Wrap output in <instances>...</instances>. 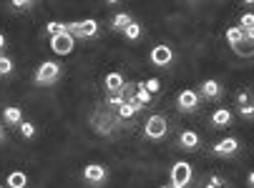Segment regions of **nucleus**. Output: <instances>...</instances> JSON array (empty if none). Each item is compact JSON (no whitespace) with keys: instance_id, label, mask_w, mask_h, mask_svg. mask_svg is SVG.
Wrapping results in <instances>:
<instances>
[{"instance_id":"obj_1","label":"nucleus","mask_w":254,"mask_h":188,"mask_svg":"<svg viewBox=\"0 0 254 188\" xmlns=\"http://www.w3.org/2000/svg\"><path fill=\"white\" fill-rule=\"evenodd\" d=\"M61 78V65L58 63H53V60H46L38 70H35V83L38 86H53L56 81Z\"/></svg>"},{"instance_id":"obj_2","label":"nucleus","mask_w":254,"mask_h":188,"mask_svg":"<svg viewBox=\"0 0 254 188\" xmlns=\"http://www.w3.org/2000/svg\"><path fill=\"white\" fill-rule=\"evenodd\" d=\"M191 176H194V171H191L189 163H184V161L174 163V168H171V188H187L191 183Z\"/></svg>"},{"instance_id":"obj_3","label":"nucleus","mask_w":254,"mask_h":188,"mask_svg":"<svg viewBox=\"0 0 254 188\" xmlns=\"http://www.w3.org/2000/svg\"><path fill=\"white\" fill-rule=\"evenodd\" d=\"M166 131H169V123H166V118H164V116H151V118L146 121V126H143V136L151 138V141L164 138V136H166Z\"/></svg>"},{"instance_id":"obj_4","label":"nucleus","mask_w":254,"mask_h":188,"mask_svg":"<svg viewBox=\"0 0 254 188\" xmlns=\"http://www.w3.org/2000/svg\"><path fill=\"white\" fill-rule=\"evenodd\" d=\"M65 30H68L70 35H78V38H96V35H98V23H96L93 18H88V20H83V23H68Z\"/></svg>"},{"instance_id":"obj_5","label":"nucleus","mask_w":254,"mask_h":188,"mask_svg":"<svg viewBox=\"0 0 254 188\" xmlns=\"http://www.w3.org/2000/svg\"><path fill=\"white\" fill-rule=\"evenodd\" d=\"M73 35L70 33H61V35H53L51 38V50L56 55H68V53H73Z\"/></svg>"},{"instance_id":"obj_6","label":"nucleus","mask_w":254,"mask_h":188,"mask_svg":"<svg viewBox=\"0 0 254 188\" xmlns=\"http://www.w3.org/2000/svg\"><path fill=\"white\" fill-rule=\"evenodd\" d=\"M106 178H108V168L101 166V163H91V166L83 168V181H88V183H93V186L103 183Z\"/></svg>"},{"instance_id":"obj_7","label":"nucleus","mask_w":254,"mask_h":188,"mask_svg":"<svg viewBox=\"0 0 254 188\" xmlns=\"http://www.w3.org/2000/svg\"><path fill=\"white\" fill-rule=\"evenodd\" d=\"M176 105H179V110H184V113L196 110V108H199V93H196V91H184V93H179Z\"/></svg>"},{"instance_id":"obj_8","label":"nucleus","mask_w":254,"mask_h":188,"mask_svg":"<svg viewBox=\"0 0 254 188\" xmlns=\"http://www.w3.org/2000/svg\"><path fill=\"white\" fill-rule=\"evenodd\" d=\"M171 60H174V50H171L169 46H156V48H151V63H154V65L166 68Z\"/></svg>"},{"instance_id":"obj_9","label":"nucleus","mask_w":254,"mask_h":188,"mask_svg":"<svg viewBox=\"0 0 254 188\" xmlns=\"http://www.w3.org/2000/svg\"><path fill=\"white\" fill-rule=\"evenodd\" d=\"M237 150H239V141L237 138H224L219 143H214V153L216 156H232V153H237Z\"/></svg>"},{"instance_id":"obj_10","label":"nucleus","mask_w":254,"mask_h":188,"mask_svg":"<svg viewBox=\"0 0 254 188\" xmlns=\"http://www.w3.org/2000/svg\"><path fill=\"white\" fill-rule=\"evenodd\" d=\"M201 95L209 98V100H216V98L222 95V86H219V81H214V78L204 81V86H201Z\"/></svg>"},{"instance_id":"obj_11","label":"nucleus","mask_w":254,"mask_h":188,"mask_svg":"<svg viewBox=\"0 0 254 188\" xmlns=\"http://www.w3.org/2000/svg\"><path fill=\"white\" fill-rule=\"evenodd\" d=\"M211 123H214L216 128L229 126V123H232V113H229V108H216V110L211 113Z\"/></svg>"},{"instance_id":"obj_12","label":"nucleus","mask_w":254,"mask_h":188,"mask_svg":"<svg viewBox=\"0 0 254 188\" xmlns=\"http://www.w3.org/2000/svg\"><path fill=\"white\" fill-rule=\"evenodd\" d=\"M124 83H126V81H124V75H121V73H108V75H106V81H103V86L111 91V93H121Z\"/></svg>"},{"instance_id":"obj_13","label":"nucleus","mask_w":254,"mask_h":188,"mask_svg":"<svg viewBox=\"0 0 254 188\" xmlns=\"http://www.w3.org/2000/svg\"><path fill=\"white\" fill-rule=\"evenodd\" d=\"M179 141H181V148H184V150H196L199 148V136L194 131H184Z\"/></svg>"},{"instance_id":"obj_14","label":"nucleus","mask_w":254,"mask_h":188,"mask_svg":"<svg viewBox=\"0 0 254 188\" xmlns=\"http://www.w3.org/2000/svg\"><path fill=\"white\" fill-rule=\"evenodd\" d=\"M3 118H5V123H10V126H20V121H23V110L15 108V105H8V108L3 110Z\"/></svg>"},{"instance_id":"obj_15","label":"nucleus","mask_w":254,"mask_h":188,"mask_svg":"<svg viewBox=\"0 0 254 188\" xmlns=\"http://www.w3.org/2000/svg\"><path fill=\"white\" fill-rule=\"evenodd\" d=\"M131 23H133V18H131L128 13H119V15H114V20H111L114 30H119V33H124V30H126Z\"/></svg>"},{"instance_id":"obj_16","label":"nucleus","mask_w":254,"mask_h":188,"mask_svg":"<svg viewBox=\"0 0 254 188\" xmlns=\"http://www.w3.org/2000/svg\"><path fill=\"white\" fill-rule=\"evenodd\" d=\"M25 183H28V176H25L23 171H13V173L8 176V186H10V188H25Z\"/></svg>"},{"instance_id":"obj_17","label":"nucleus","mask_w":254,"mask_h":188,"mask_svg":"<svg viewBox=\"0 0 254 188\" xmlns=\"http://www.w3.org/2000/svg\"><path fill=\"white\" fill-rule=\"evenodd\" d=\"M227 41H229V46H239L244 41V30L242 28H229L227 30Z\"/></svg>"},{"instance_id":"obj_18","label":"nucleus","mask_w":254,"mask_h":188,"mask_svg":"<svg viewBox=\"0 0 254 188\" xmlns=\"http://www.w3.org/2000/svg\"><path fill=\"white\" fill-rule=\"evenodd\" d=\"M136 88H138V91H136V95H133V98H136V100H138L141 105H146V103L151 100V93H149L146 88H143V83H138Z\"/></svg>"},{"instance_id":"obj_19","label":"nucleus","mask_w":254,"mask_h":188,"mask_svg":"<svg viewBox=\"0 0 254 188\" xmlns=\"http://www.w3.org/2000/svg\"><path fill=\"white\" fill-rule=\"evenodd\" d=\"M46 30L51 33V38H53V35H61V33H68V30H65V23H58V20H51V23L46 25Z\"/></svg>"},{"instance_id":"obj_20","label":"nucleus","mask_w":254,"mask_h":188,"mask_svg":"<svg viewBox=\"0 0 254 188\" xmlns=\"http://www.w3.org/2000/svg\"><path fill=\"white\" fill-rule=\"evenodd\" d=\"M124 35L128 38V41H138V38H141V25H138V23H131V25L124 30Z\"/></svg>"},{"instance_id":"obj_21","label":"nucleus","mask_w":254,"mask_h":188,"mask_svg":"<svg viewBox=\"0 0 254 188\" xmlns=\"http://www.w3.org/2000/svg\"><path fill=\"white\" fill-rule=\"evenodd\" d=\"M10 73H13V60L0 55V75H10Z\"/></svg>"},{"instance_id":"obj_22","label":"nucleus","mask_w":254,"mask_h":188,"mask_svg":"<svg viewBox=\"0 0 254 188\" xmlns=\"http://www.w3.org/2000/svg\"><path fill=\"white\" fill-rule=\"evenodd\" d=\"M20 133H23V138H33L35 136V126L33 123H28V121H20Z\"/></svg>"},{"instance_id":"obj_23","label":"nucleus","mask_w":254,"mask_h":188,"mask_svg":"<svg viewBox=\"0 0 254 188\" xmlns=\"http://www.w3.org/2000/svg\"><path fill=\"white\" fill-rule=\"evenodd\" d=\"M10 8H15V10H30L33 8V0H13Z\"/></svg>"},{"instance_id":"obj_24","label":"nucleus","mask_w":254,"mask_h":188,"mask_svg":"<svg viewBox=\"0 0 254 188\" xmlns=\"http://www.w3.org/2000/svg\"><path fill=\"white\" fill-rule=\"evenodd\" d=\"M143 88H146V91L154 95V93L161 88V83H159V78H151V81H146V83H143Z\"/></svg>"},{"instance_id":"obj_25","label":"nucleus","mask_w":254,"mask_h":188,"mask_svg":"<svg viewBox=\"0 0 254 188\" xmlns=\"http://www.w3.org/2000/svg\"><path fill=\"white\" fill-rule=\"evenodd\" d=\"M252 25H254V15L252 13H244L242 15V30H252Z\"/></svg>"},{"instance_id":"obj_26","label":"nucleus","mask_w":254,"mask_h":188,"mask_svg":"<svg viewBox=\"0 0 254 188\" xmlns=\"http://www.w3.org/2000/svg\"><path fill=\"white\" fill-rule=\"evenodd\" d=\"M206 188H224V178L211 176V178H209V183H206Z\"/></svg>"},{"instance_id":"obj_27","label":"nucleus","mask_w":254,"mask_h":188,"mask_svg":"<svg viewBox=\"0 0 254 188\" xmlns=\"http://www.w3.org/2000/svg\"><path fill=\"white\" fill-rule=\"evenodd\" d=\"M239 113H242L244 118H252V116H254V105H252V103H249V105H242Z\"/></svg>"},{"instance_id":"obj_28","label":"nucleus","mask_w":254,"mask_h":188,"mask_svg":"<svg viewBox=\"0 0 254 188\" xmlns=\"http://www.w3.org/2000/svg\"><path fill=\"white\" fill-rule=\"evenodd\" d=\"M239 105H249V93H239Z\"/></svg>"},{"instance_id":"obj_29","label":"nucleus","mask_w":254,"mask_h":188,"mask_svg":"<svg viewBox=\"0 0 254 188\" xmlns=\"http://www.w3.org/2000/svg\"><path fill=\"white\" fill-rule=\"evenodd\" d=\"M3 48H5V35L0 33V53H3Z\"/></svg>"},{"instance_id":"obj_30","label":"nucleus","mask_w":254,"mask_h":188,"mask_svg":"<svg viewBox=\"0 0 254 188\" xmlns=\"http://www.w3.org/2000/svg\"><path fill=\"white\" fill-rule=\"evenodd\" d=\"M3 138H5V133H3V126H0V143H3Z\"/></svg>"},{"instance_id":"obj_31","label":"nucleus","mask_w":254,"mask_h":188,"mask_svg":"<svg viewBox=\"0 0 254 188\" xmlns=\"http://www.w3.org/2000/svg\"><path fill=\"white\" fill-rule=\"evenodd\" d=\"M161 188H171V186H161Z\"/></svg>"},{"instance_id":"obj_32","label":"nucleus","mask_w":254,"mask_h":188,"mask_svg":"<svg viewBox=\"0 0 254 188\" xmlns=\"http://www.w3.org/2000/svg\"><path fill=\"white\" fill-rule=\"evenodd\" d=\"M0 188H3V186H0Z\"/></svg>"}]
</instances>
